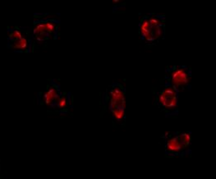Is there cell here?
<instances>
[{"mask_svg": "<svg viewBox=\"0 0 216 179\" xmlns=\"http://www.w3.org/2000/svg\"><path fill=\"white\" fill-rule=\"evenodd\" d=\"M140 31L145 40L154 41L163 35L162 22L157 17L145 19L141 24Z\"/></svg>", "mask_w": 216, "mask_h": 179, "instance_id": "cell-1", "label": "cell"}, {"mask_svg": "<svg viewBox=\"0 0 216 179\" xmlns=\"http://www.w3.org/2000/svg\"><path fill=\"white\" fill-rule=\"evenodd\" d=\"M171 86L175 88L186 86L190 81V74L185 67H177L173 70L169 78Z\"/></svg>", "mask_w": 216, "mask_h": 179, "instance_id": "cell-4", "label": "cell"}, {"mask_svg": "<svg viewBox=\"0 0 216 179\" xmlns=\"http://www.w3.org/2000/svg\"><path fill=\"white\" fill-rule=\"evenodd\" d=\"M166 150L171 154H177L184 150L182 143L180 141L178 136H174L170 137L166 142Z\"/></svg>", "mask_w": 216, "mask_h": 179, "instance_id": "cell-6", "label": "cell"}, {"mask_svg": "<svg viewBox=\"0 0 216 179\" xmlns=\"http://www.w3.org/2000/svg\"><path fill=\"white\" fill-rule=\"evenodd\" d=\"M158 102L160 105L166 109L172 110L177 108L178 104V94L177 89L173 86H166L160 91L158 96Z\"/></svg>", "mask_w": 216, "mask_h": 179, "instance_id": "cell-2", "label": "cell"}, {"mask_svg": "<svg viewBox=\"0 0 216 179\" xmlns=\"http://www.w3.org/2000/svg\"><path fill=\"white\" fill-rule=\"evenodd\" d=\"M10 38H12V40H17V39H22L23 35H22V33L18 30H15L13 31L10 34Z\"/></svg>", "mask_w": 216, "mask_h": 179, "instance_id": "cell-11", "label": "cell"}, {"mask_svg": "<svg viewBox=\"0 0 216 179\" xmlns=\"http://www.w3.org/2000/svg\"><path fill=\"white\" fill-rule=\"evenodd\" d=\"M67 104H68L67 98V97H65V96H60V97L59 98V100L56 101V106L59 108H65Z\"/></svg>", "mask_w": 216, "mask_h": 179, "instance_id": "cell-10", "label": "cell"}, {"mask_svg": "<svg viewBox=\"0 0 216 179\" xmlns=\"http://www.w3.org/2000/svg\"><path fill=\"white\" fill-rule=\"evenodd\" d=\"M12 43V48L13 49H19V50H24L28 47V42L25 37H22V39H17V40H11Z\"/></svg>", "mask_w": 216, "mask_h": 179, "instance_id": "cell-8", "label": "cell"}, {"mask_svg": "<svg viewBox=\"0 0 216 179\" xmlns=\"http://www.w3.org/2000/svg\"><path fill=\"white\" fill-rule=\"evenodd\" d=\"M33 32H34L35 39L39 42L45 41L46 39H49V37L51 35L47 29L46 22H39V24H37L36 26L34 28Z\"/></svg>", "mask_w": 216, "mask_h": 179, "instance_id": "cell-5", "label": "cell"}, {"mask_svg": "<svg viewBox=\"0 0 216 179\" xmlns=\"http://www.w3.org/2000/svg\"><path fill=\"white\" fill-rule=\"evenodd\" d=\"M109 108L111 112L126 109V95L123 89L118 86L113 87L109 91Z\"/></svg>", "mask_w": 216, "mask_h": 179, "instance_id": "cell-3", "label": "cell"}, {"mask_svg": "<svg viewBox=\"0 0 216 179\" xmlns=\"http://www.w3.org/2000/svg\"><path fill=\"white\" fill-rule=\"evenodd\" d=\"M60 97V94L59 93L58 89L55 87H51L44 94V101L46 104L56 105V101Z\"/></svg>", "mask_w": 216, "mask_h": 179, "instance_id": "cell-7", "label": "cell"}, {"mask_svg": "<svg viewBox=\"0 0 216 179\" xmlns=\"http://www.w3.org/2000/svg\"><path fill=\"white\" fill-rule=\"evenodd\" d=\"M177 136H178L180 141L182 143V146L184 147V149L187 148L191 145V143H192V135L189 132L181 133L180 135Z\"/></svg>", "mask_w": 216, "mask_h": 179, "instance_id": "cell-9", "label": "cell"}]
</instances>
